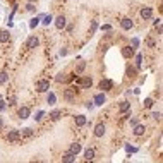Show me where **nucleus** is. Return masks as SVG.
Segmentation results:
<instances>
[{
	"label": "nucleus",
	"instance_id": "1",
	"mask_svg": "<svg viewBox=\"0 0 163 163\" xmlns=\"http://www.w3.org/2000/svg\"><path fill=\"white\" fill-rule=\"evenodd\" d=\"M48 89H50V82L46 79H41V81L36 82V91L38 93H46Z\"/></svg>",
	"mask_w": 163,
	"mask_h": 163
},
{
	"label": "nucleus",
	"instance_id": "2",
	"mask_svg": "<svg viewBox=\"0 0 163 163\" xmlns=\"http://www.w3.org/2000/svg\"><path fill=\"white\" fill-rule=\"evenodd\" d=\"M31 115V110L28 107H21L19 110H17V117H19L21 120H26V119H29Z\"/></svg>",
	"mask_w": 163,
	"mask_h": 163
},
{
	"label": "nucleus",
	"instance_id": "3",
	"mask_svg": "<svg viewBox=\"0 0 163 163\" xmlns=\"http://www.w3.org/2000/svg\"><path fill=\"white\" fill-rule=\"evenodd\" d=\"M76 94H77V89H76V88H71V89H65V93H64V98H65L67 102H74Z\"/></svg>",
	"mask_w": 163,
	"mask_h": 163
},
{
	"label": "nucleus",
	"instance_id": "4",
	"mask_svg": "<svg viewBox=\"0 0 163 163\" xmlns=\"http://www.w3.org/2000/svg\"><path fill=\"white\" fill-rule=\"evenodd\" d=\"M19 139H21L19 131H10V132L7 134V141H9V143H17Z\"/></svg>",
	"mask_w": 163,
	"mask_h": 163
},
{
	"label": "nucleus",
	"instance_id": "5",
	"mask_svg": "<svg viewBox=\"0 0 163 163\" xmlns=\"http://www.w3.org/2000/svg\"><path fill=\"white\" fill-rule=\"evenodd\" d=\"M113 88V82L110 81V79H103L102 82H100V89H103V91H110Z\"/></svg>",
	"mask_w": 163,
	"mask_h": 163
},
{
	"label": "nucleus",
	"instance_id": "6",
	"mask_svg": "<svg viewBox=\"0 0 163 163\" xmlns=\"http://www.w3.org/2000/svg\"><path fill=\"white\" fill-rule=\"evenodd\" d=\"M120 26H122V29H125V31H129L131 28L134 26V22H132V19H129V17H125V19H122L120 21Z\"/></svg>",
	"mask_w": 163,
	"mask_h": 163
},
{
	"label": "nucleus",
	"instance_id": "7",
	"mask_svg": "<svg viewBox=\"0 0 163 163\" xmlns=\"http://www.w3.org/2000/svg\"><path fill=\"white\" fill-rule=\"evenodd\" d=\"M153 16V9L151 7H144V9H141V17L143 19H149Z\"/></svg>",
	"mask_w": 163,
	"mask_h": 163
},
{
	"label": "nucleus",
	"instance_id": "8",
	"mask_svg": "<svg viewBox=\"0 0 163 163\" xmlns=\"http://www.w3.org/2000/svg\"><path fill=\"white\" fill-rule=\"evenodd\" d=\"M103 134H105V124H98L94 127V136L96 137H103Z\"/></svg>",
	"mask_w": 163,
	"mask_h": 163
},
{
	"label": "nucleus",
	"instance_id": "9",
	"mask_svg": "<svg viewBox=\"0 0 163 163\" xmlns=\"http://www.w3.org/2000/svg\"><path fill=\"white\" fill-rule=\"evenodd\" d=\"M55 26H57V29H64V28H65V17H64V16H59V17L55 19Z\"/></svg>",
	"mask_w": 163,
	"mask_h": 163
},
{
	"label": "nucleus",
	"instance_id": "10",
	"mask_svg": "<svg viewBox=\"0 0 163 163\" xmlns=\"http://www.w3.org/2000/svg\"><path fill=\"white\" fill-rule=\"evenodd\" d=\"M132 132H134V136H143V134L146 132V127H144V125H137V124H136Z\"/></svg>",
	"mask_w": 163,
	"mask_h": 163
},
{
	"label": "nucleus",
	"instance_id": "11",
	"mask_svg": "<svg viewBox=\"0 0 163 163\" xmlns=\"http://www.w3.org/2000/svg\"><path fill=\"white\" fill-rule=\"evenodd\" d=\"M38 45H40V40L36 36H31L29 40H28V48H36Z\"/></svg>",
	"mask_w": 163,
	"mask_h": 163
},
{
	"label": "nucleus",
	"instance_id": "12",
	"mask_svg": "<svg viewBox=\"0 0 163 163\" xmlns=\"http://www.w3.org/2000/svg\"><path fill=\"white\" fill-rule=\"evenodd\" d=\"M74 120H76V125H79V127L86 125V117H84V115H76Z\"/></svg>",
	"mask_w": 163,
	"mask_h": 163
},
{
	"label": "nucleus",
	"instance_id": "13",
	"mask_svg": "<svg viewBox=\"0 0 163 163\" xmlns=\"http://www.w3.org/2000/svg\"><path fill=\"white\" fill-rule=\"evenodd\" d=\"M84 158H86V162H93L94 160V149H91V148L86 149L84 151Z\"/></svg>",
	"mask_w": 163,
	"mask_h": 163
},
{
	"label": "nucleus",
	"instance_id": "14",
	"mask_svg": "<svg viewBox=\"0 0 163 163\" xmlns=\"http://www.w3.org/2000/svg\"><path fill=\"white\" fill-rule=\"evenodd\" d=\"M79 151H81V144H79V143H72V144H71V149H69V153L77 154Z\"/></svg>",
	"mask_w": 163,
	"mask_h": 163
},
{
	"label": "nucleus",
	"instance_id": "15",
	"mask_svg": "<svg viewBox=\"0 0 163 163\" xmlns=\"http://www.w3.org/2000/svg\"><path fill=\"white\" fill-rule=\"evenodd\" d=\"M132 53H134V50L131 48V46H124L122 48V55L125 57V59H129V57H132Z\"/></svg>",
	"mask_w": 163,
	"mask_h": 163
},
{
	"label": "nucleus",
	"instance_id": "16",
	"mask_svg": "<svg viewBox=\"0 0 163 163\" xmlns=\"http://www.w3.org/2000/svg\"><path fill=\"white\" fill-rule=\"evenodd\" d=\"M105 102H107V98H105V94H103V93H100V94H96V96H94V103H96V105H103Z\"/></svg>",
	"mask_w": 163,
	"mask_h": 163
},
{
	"label": "nucleus",
	"instance_id": "17",
	"mask_svg": "<svg viewBox=\"0 0 163 163\" xmlns=\"http://www.w3.org/2000/svg\"><path fill=\"white\" fill-rule=\"evenodd\" d=\"M79 84H81L82 88H89V86L93 84V79H91V77H84V79L79 81Z\"/></svg>",
	"mask_w": 163,
	"mask_h": 163
},
{
	"label": "nucleus",
	"instance_id": "18",
	"mask_svg": "<svg viewBox=\"0 0 163 163\" xmlns=\"http://www.w3.org/2000/svg\"><path fill=\"white\" fill-rule=\"evenodd\" d=\"M74 160H76V154H72V153H65L64 158H62V162H65V163H71Z\"/></svg>",
	"mask_w": 163,
	"mask_h": 163
},
{
	"label": "nucleus",
	"instance_id": "19",
	"mask_svg": "<svg viewBox=\"0 0 163 163\" xmlns=\"http://www.w3.org/2000/svg\"><path fill=\"white\" fill-rule=\"evenodd\" d=\"M9 33L7 31H0V43H5V41H9Z\"/></svg>",
	"mask_w": 163,
	"mask_h": 163
},
{
	"label": "nucleus",
	"instance_id": "20",
	"mask_svg": "<svg viewBox=\"0 0 163 163\" xmlns=\"http://www.w3.org/2000/svg\"><path fill=\"white\" fill-rule=\"evenodd\" d=\"M129 108H131V103H129V102H122V103H120V108H119V110H120L122 113H125Z\"/></svg>",
	"mask_w": 163,
	"mask_h": 163
},
{
	"label": "nucleus",
	"instance_id": "21",
	"mask_svg": "<svg viewBox=\"0 0 163 163\" xmlns=\"http://www.w3.org/2000/svg\"><path fill=\"white\" fill-rule=\"evenodd\" d=\"M21 136H24V137H31V136H33V129H29V127L22 129V132H21Z\"/></svg>",
	"mask_w": 163,
	"mask_h": 163
},
{
	"label": "nucleus",
	"instance_id": "22",
	"mask_svg": "<svg viewBox=\"0 0 163 163\" xmlns=\"http://www.w3.org/2000/svg\"><path fill=\"white\" fill-rule=\"evenodd\" d=\"M9 79V76H7V72H0V84H5Z\"/></svg>",
	"mask_w": 163,
	"mask_h": 163
},
{
	"label": "nucleus",
	"instance_id": "23",
	"mask_svg": "<svg viewBox=\"0 0 163 163\" xmlns=\"http://www.w3.org/2000/svg\"><path fill=\"white\" fill-rule=\"evenodd\" d=\"M151 107H153V100L151 98H146L144 100V108H151Z\"/></svg>",
	"mask_w": 163,
	"mask_h": 163
},
{
	"label": "nucleus",
	"instance_id": "24",
	"mask_svg": "<svg viewBox=\"0 0 163 163\" xmlns=\"http://www.w3.org/2000/svg\"><path fill=\"white\" fill-rule=\"evenodd\" d=\"M141 64H143V55H137L136 57V67H141Z\"/></svg>",
	"mask_w": 163,
	"mask_h": 163
},
{
	"label": "nucleus",
	"instance_id": "25",
	"mask_svg": "<svg viewBox=\"0 0 163 163\" xmlns=\"http://www.w3.org/2000/svg\"><path fill=\"white\" fill-rule=\"evenodd\" d=\"M50 117H51V120H59V119H60V112L57 110V112H53V113H51Z\"/></svg>",
	"mask_w": 163,
	"mask_h": 163
},
{
	"label": "nucleus",
	"instance_id": "26",
	"mask_svg": "<svg viewBox=\"0 0 163 163\" xmlns=\"http://www.w3.org/2000/svg\"><path fill=\"white\" fill-rule=\"evenodd\" d=\"M50 22H51V16H45V19H43V24H45V26H48Z\"/></svg>",
	"mask_w": 163,
	"mask_h": 163
},
{
	"label": "nucleus",
	"instance_id": "27",
	"mask_svg": "<svg viewBox=\"0 0 163 163\" xmlns=\"http://www.w3.org/2000/svg\"><path fill=\"white\" fill-rule=\"evenodd\" d=\"M48 103H50V105H53V103H55V94H53V93H50V94H48Z\"/></svg>",
	"mask_w": 163,
	"mask_h": 163
},
{
	"label": "nucleus",
	"instance_id": "28",
	"mask_svg": "<svg viewBox=\"0 0 163 163\" xmlns=\"http://www.w3.org/2000/svg\"><path fill=\"white\" fill-rule=\"evenodd\" d=\"M151 117H153L154 120H162V113H160V112H154Z\"/></svg>",
	"mask_w": 163,
	"mask_h": 163
},
{
	"label": "nucleus",
	"instance_id": "29",
	"mask_svg": "<svg viewBox=\"0 0 163 163\" xmlns=\"http://www.w3.org/2000/svg\"><path fill=\"white\" fill-rule=\"evenodd\" d=\"M38 21H40L38 17H34V19L31 21V24H29V26H31V28H36V26H38Z\"/></svg>",
	"mask_w": 163,
	"mask_h": 163
},
{
	"label": "nucleus",
	"instance_id": "30",
	"mask_svg": "<svg viewBox=\"0 0 163 163\" xmlns=\"http://www.w3.org/2000/svg\"><path fill=\"white\" fill-rule=\"evenodd\" d=\"M84 65H86V64H84V62H81V64H79V67H77V72H81L82 69H84Z\"/></svg>",
	"mask_w": 163,
	"mask_h": 163
},
{
	"label": "nucleus",
	"instance_id": "31",
	"mask_svg": "<svg viewBox=\"0 0 163 163\" xmlns=\"http://www.w3.org/2000/svg\"><path fill=\"white\" fill-rule=\"evenodd\" d=\"M26 10H29V12H31V10H34V7H33V4H28V5H26Z\"/></svg>",
	"mask_w": 163,
	"mask_h": 163
},
{
	"label": "nucleus",
	"instance_id": "32",
	"mask_svg": "<svg viewBox=\"0 0 163 163\" xmlns=\"http://www.w3.org/2000/svg\"><path fill=\"white\" fill-rule=\"evenodd\" d=\"M43 115H45V113H43V112H40L38 115H36V117H34V119H36V120H41V117H43Z\"/></svg>",
	"mask_w": 163,
	"mask_h": 163
},
{
	"label": "nucleus",
	"instance_id": "33",
	"mask_svg": "<svg viewBox=\"0 0 163 163\" xmlns=\"http://www.w3.org/2000/svg\"><path fill=\"white\" fill-rule=\"evenodd\" d=\"M4 110H5V103L0 102V112H4Z\"/></svg>",
	"mask_w": 163,
	"mask_h": 163
},
{
	"label": "nucleus",
	"instance_id": "34",
	"mask_svg": "<svg viewBox=\"0 0 163 163\" xmlns=\"http://www.w3.org/2000/svg\"><path fill=\"white\" fill-rule=\"evenodd\" d=\"M136 124H137V119H132V120H131V125H132V127H134Z\"/></svg>",
	"mask_w": 163,
	"mask_h": 163
},
{
	"label": "nucleus",
	"instance_id": "35",
	"mask_svg": "<svg viewBox=\"0 0 163 163\" xmlns=\"http://www.w3.org/2000/svg\"><path fill=\"white\" fill-rule=\"evenodd\" d=\"M2 127H4V120H2V119H0V129H2Z\"/></svg>",
	"mask_w": 163,
	"mask_h": 163
}]
</instances>
